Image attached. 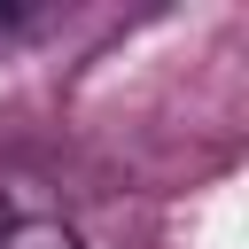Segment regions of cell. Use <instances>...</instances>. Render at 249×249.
<instances>
[{"label": "cell", "mask_w": 249, "mask_h": 249, "mask_svg": "<svg viewBox=\"0 0 249 249\" xmlns=\"http://www.w3.org/2000/svg\"><path fill=\"white\" fill-rule=\"evenodd\" d=\"M0 249H86L62 218H8L0 226Z\"/></svg>", "instance_id": "6da1fadb"}]
</instances>
